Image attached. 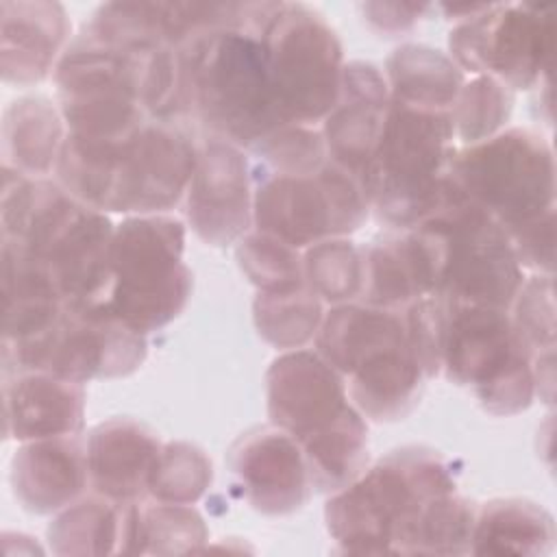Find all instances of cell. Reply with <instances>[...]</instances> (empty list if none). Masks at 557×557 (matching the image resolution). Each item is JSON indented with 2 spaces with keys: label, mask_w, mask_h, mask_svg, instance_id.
<instances>
[{
  "label": "cell",
  "mask_w": 557,
  "mask_h": 557,
  "mask_svg": "<svg viewBox=\"0 0 557 557\" xmlns=\"http://www.w3.org/2000/svg\"><path fill=\"white\" fill-rule=\"evenodd\" d=\"M0 231L7 300H104L115 224L57 178L2 168Z\"/></svg>",
  "instance_id": "obj_2"
},
{
  "label": "cell",
  "mask_w": 557,
  "mask_h": 557,
  "mask_svg": "<svg viewBox=\"0 0 557 557\" xmlns=\"http://www.w3.org/2000/svg\"><path fill=\"white\" fill-rule=\"evenodd\" d=\"M183 202L187 224L205 244H237L252 231V168L246 150L202 133Z\"/></svg>",
  "instance_id": "obj_16"
},
{
  "label": "cell",
  "mask_w": 557,
  "mask_h": 557,
  "mask_svg": "<svg viewBox=\"0 0 557 557\" xmlns=\"http://www.w3.org/2000/svg\"><path fill=\"white\" fill-rule=\"evenodd\" d=\"M516 94L490 76H472L459 89L450 109L455 139L472 146L507 128Z\"/></svg>",
  "instance_id": "obj_31"
},
{
  "label": "cell",
  "mask_w": 557,
  "mask_h": 557,
  "mask_svg": "<svg viewBox=\"0 0 557 557\" xmlns=\"http://www.w3.org/2000/svg\"><path fill=\"white\" fill-rule=\"evenodd\" d=\"M450 178L511 239L555 218V159L535 128L507 126L455 152Z\"/></svg>",
  "instance_id": "obj_9"
},
{
  "label": "cell",
  "mask_w": 557,
  "mask_h": 557,
  "mask_svg": "<svg viewBox=\"0 0 557 557\" xmlns=\"http://www.w3.org/2000/svg\"><path fill=\"white\" fill-rule=\"evenodd\" d=\"M213 481L211 459L196 444L176 440L161 444L148 479V498L194 505Z\"/></svg>",
  "instance_id": "obj_32"
},
{
  "label": "cell",
  "mask_w": 557,
  "mask_h": 557,
  "mask_svg": "<svg viewBox=\"0 0 557 557\" xmlns=\"http://www.w3.org/2000/svg\"><path fill=\"white\" fill-rule=\"evenodd\" d=\"M183 252L185 224L178 218H124L113 231L104 307L141 335L168 326L187 307L194 285Z\"/></svg>",
  "instance_id": "obj_8"
},
{
  "label": "cell",
  "mask_w": 557,
  "mask_h": 557,
  "mask_svg": "<svg viewBox=\"0 0 557 557\" xmlns=\"http://www.w3.org/2000/svg\"><path fill=\"white\" fill-rule=\"evenodd\" d=\"M137 503V500H135ZM135 503L89 492L57 511L48 524L54 555H133Z\"/></svg>",
  "instance_id": "obj_24"
},
{
  "label": "cell",
  "mask_w": 557,
  "mask_h": 557,
  "mask_svg": "<svg viewBox=\"0 0 557 557\" xmlns=\"http://www.w3.org/2000/svg\"><path fill=\"white\" fill-rule=\"evenodd\" d=\"M9 479L26 511L48 516L65 509L89 487L83 433L22 442L11 459Z\"/></svg>",
  "instance_id": "obj_19"
},
{
  "label": "cell",
  "mask_w": 557,
  "mask_h": 557,
  "mask_svg": "<svg viewBox=\"0 0 557 557\" xmlns=\"http://www.w3.org/2000/svg\"><path fill=\"white\" fill-rule=\"evenodd\" d=\"M146 352V335L117 320L104 302H67L39 333L2 344V372L39 370L85 385L133 374Z\"/></svg>",
  "instance_id": "obj_14"
},
{
  "label": "cell",
  "mask_w": 557,
  "mask_h": 557,
  "mask_svg": "<svg viewBox=\"0 0 557 557\" xmlns=\"http://www.w3.org/2000/svg\"><path fill=\"white\" fill-rule=\"evenodd\" d=\"M263 39L285 124L315 126L339 94L346 63L337 33L302 2H268Z\"/></svg>",
  "instance_id": "obj_15"
},
{
  "label": "cell",
  "mask_w": 557,
  "mask_h": 557,
  "mask_svg": "<svg viewBox=\"0 0 557 557\" xmlns=\"http://www.w3.org/2000/svg\"><path fill=\"white\" fill-rule=\"evenodd\" d=\"M387 107L389 89L383 72L370 61L346 63L337 100L322 120L320 133L329 159L357 176L363 187L383 133Z\"/></svg>",
  "instance_id": "obj_18"
},
{
  "label": "cell",
  "mask_w": 557,
  "mask_h": 557,
  "mask_svg": "<svg viewBox=\"0 0 557 557\" xmlns=\"http://www.w3.org/2000/svg\"><path fill=\"white\" fill-rule=\"evenodd\" d=\"M207 540V524L191 505L152 498L135 503L133 555L196 553Z\"/></svg>",
  "instance_id": "obj_29"
},
{
  "label": "cell",
  "mask_w": 557,
  "mask_h": 557,
  "mask_svg": "<svg viewBox=\"0 0 557 557\" xmlns=\"http://www.w3.org/2000/svg\"><path fill=\"white\" fill-rule=\"evenodd\" d=\"M226 463L239 496L263 516L296 513L313 492L300 446L274 424L242 433L228 448Z\"/></svg>",
  "instance_id": "obj_17"
},
{
  "label": "cell",
  "mask_w": 557,
  "mask_h": 557,
  "mask_svg": "<svg viewBox=\"0 0 557 557\" xmlns=\"http://www.w3.org/2000/svg\"><path fill=\"white\" fill-rule=\"evenodd\" d=\"M270 424L300 446L315 492L333 494L370 463L368 422L352 405L342 374L318 350H285L265 372Z\"/></svg>",
  "instance_id": "obj_5"
},
{
  "label": "cell",
  "mask_w": 557,
  "mask_h": 557,
  "mask_svg": "<svg viewBox=\"0 0 557 557\" xmlns=\"http://www.w3.org/2000/svg\"><path fill=\"white\" fill-rule=\"evenodd\" d=\"M383 76L392 100L433 111H450L466 83V74L446 52L422 44L394 48Z\"/></svg>",
  "instance_id": "obj_27"
},
{
  "label": "cell",
  "mask_w": 557,
  "mask_h": 557,
  "mask_svg": "<svg viewBox=\"0 0 557 557\" xmlns=\"http://www.w3.org/2000/svg\"><path fill=\"white\" fill-rule=\"evenodd\" d=\"M268 2H222L218 17L181 44L185 115L246 152L287 126L263 39Z\"/></svg>",
  "instance_id": "obj_3"
},
{
  "label": "cell",
  "mask_w": 557,
  "mask_h": 557,
  "mask_svg": "<svg viewBox=\"0 0 557 557\" xmlns=\"http://www.w3.org/2000/svg\"><path fill=\"white\" fill-rule=\"evenodd\" d=\"M198 139L191 122L157 117L117 139L67 137L54 178L74 198L107 215L170 213L185 198Z\"/></svg>",
  "instance_id": "obj_4"
},
{
  "label": "cell",
  "mask_w": 557,
  "mask_h": 557,
  "mask_svg": "<svg viewBox=\"0 0 557 557\" xmlns=\"http://www.w3.org/2000/svg\"><path fill=\"white\" fill-rule=\"evenodd\" d=\"M426 296H435V268L418 228L387 231L363 246L361 302L405 309Z\"/></svg>",
  "instance_id": "obj_23"
},
{
  "label": "cell",
  "mask_w": 557,
  "mask_h": 557,
  "mask_svg": "<svg viewBox=\"0 0 557 557\" xmlns=\"http://www.w3.org/2000/svg\"><path fill=\"white\" fill-rule=\"evenodd\" d=\"M444 11L455 17L448 57L463 74L490 76L513 94L548 81L555 50L553 7L494 2Z\"/></svg>",
  "instance_id": "obj_12"
},
{
  "label": "cell",
  "mask_w": 557,
  "mask_h": 557,
  "mask_svg": "<svg viewBox=\"0 0 557 557\" xmlns=\"http://www.w3.org/2000/svg\"><path fill=\"white\" fill-rule=\"evenodd\" d=\"M553 274L524 276L509 315L533 357L555 352V298Z\"/></svg>",
  "instance_id": "obj_34"
},
{
  "label": "cell",
  "mask_w": 557,
  "mask_h": 557,
  "mask_svg": "<svg viewBox=\"0 0 557 557\" xmlns=\"http://www.w3.org/2000/svg\"><path fill=\"white\" fill-rule=\"evenodd\" d=\"M442 368L450 383L474 394L492 416H516L535 394L533 355L516 331L509 309L446 302Z\"/></svg>",
  "instance_id": "obj_11"
},
{
  "label": "cell",
  "mask_w": 557,
  "mask_h": 557,
  "mask_svg": "<svg viewBox=\"0 0 557 557\" xmlns=\"http://www.w3.org/2000/svg\"><path fill=\"white\" fill-rule=\"evenodd\" d=\"M4 440L30 442L83 433L85 385L39 370L2 372Z\"/></svg>",
  "instance_id": "obj_20"
},
{
  "label": "cell",
  "mask_w": 557,
  "mask_h": 557,
  "mask_svg": "<svg viewBox=\"0 0 557 557\" xmlns=\"http://www.w3.org/2000/svg\"><path fill=\"white\" fill-rule=\"evenodd\" d=\"M65 139L67 128L57 102L46 96L17 98L2 115V168L28 178H50Z\"/></svg>",
  "instance_id": "obj_25"
},
{
  "label": "cell",
  "mask_w": 557,
  "mask_h": 557,
  "mask_svg": "<svg viewBox=\"0 0 557 557\" xmlns=\"http://www.w3.org/2000/svg\"><path fill=\"white\" fill-rule=\"evenodd\" d=\"M305 285L326 305L361 300L363 246L350 237H331L302 250Z\"/></svg>",
  "instance_id": "obj_30"
},
{
  "label": "cell",
  "mask_w": 557,
  "mask_h": 557,
  "mask_svg": "<svg viewBox=\"0 0 557 557\" xmlns=\"http://www.w3.org/2000/svg\"><path fill=\"white\" fill-rule=\"evenodd\" d=\"M313 344L342 374L363 418L396 422L418 407L429 376L409 342L403 309L361 300L329 307Z\"/></svg>",
  "instance_id": "obj_6"
},
{
  "label": "cell",
  "mask_w": 557,
  "mask_h": 557,
  "mask_svg": "<svg viewBox=\"0 0 557 557\" xmlns=\"http://www.w3.org/2000/svg\"><path fill=\"white\" fill-rule=\"evenodd\" d=\"M91 492L117 503L148 498V479L161 450L159 435L133 418H109L87 437Z\"/></svg>",
  "instance_id": "obj_22"
},
{
  "label": "cell",
  "mask_w": 557,
  "mask_h": 557,
  "mask_svg": "<svg viewBox=\"0 0 557 557\" xmlns=\"http://www.w3.org/2000/svg\"><path fill=\"white\" fill-rule=\"evenodd\" d=\"M368 215L363 183L331 159L294 172L252 168V228L298 250L331 237H350Z\"/></svg>",
  "instance_id": "obj_13"
},
{
  "label": "cell",
  "mask_w": 557,
  "mask_h": 557,
  "mask_svg": "<svg viewBox=\"0 0 557 557\" xmlns=\"http://www.w3.org/2000/svg\"><path fill=\"white\" fill-rule=\"evenodd\" d=\"M235 257L246 278L259 292H285L305 285L302 250L257 228L235 244Z\"/></svg>",
  "instance_id": "obj_33"
},
{
  "label": "cell",
  "mask_w": 557,
  "mask_h": 557,
  "mask_svg": "<svg viewBox=\"0 0 557 557\" xmlns=\"http://www.w3.org/2000/svg\"><path fill=\"white\" fill-rule=\"evenodd\" d=\"M413 228L431 250L437 298L509 309L524 268L505 231L481 207L453 185L446 205Z\"/></svg>",
  "instance_id": "obj_10"
},
{
  "label": "cell",
  "mask_w": 557,
  "mask_h": 557,
  "mask_svg": "<svg viewBox=\"0 0 557 557\" xmlns=\"http://www.w3.org/2000/svg\"><path fill=\"white\" fill-rule=\"evenodd\" d=\"M0 70L9 85H37L54 70L67 48L70 20L59 2H2L0 4Z\"/></svg>",
  "instance_id": "obj_21"
},
{
  "label": "cell",
  "mask_w": 557,
  "mask_h": 557,
  "mask_svg": "<svg viewBox=\"0 0 557 557\" xmlns=\"http://www.w3.org/2000/svg\"><path fill=\"white\" fill-rule=\"evenodd\" d=\"M455 141L450 111L409 107L389 98L366 178L370 211L379 222L389 231H409L446 205L453 194Z\"/></svg>",
  "instance_id": "obj_7"
},
{
  "label": "cell",
  "mask_w": 557,
  "mask_h": 557,
  "mask_svg": "<svg viewBox=\"0 0 557 557\" xmlns=\"http://www.w3.org/2000/svg\"><path fill=\"white\" fill-rule=\"evenodd\" d=\"M472 520L450 461L426 446L389 450L324 507L331 540L350 555H466Z\"/></svg>",
  "instance_id": "obj_1"
},
{
  "label": "cell",
  "mask_w": 557,
  "mask_h": 557,
  "mask_svg": "<svg viewBox=\"0 0 557 557\" xmlns=\"http://www.w3.org/2000/svg\"><path fill=\"white\" fill-rule=\"evenodd\" d=\"M555 546V520L529 498H492L474 507L472 555H548Z\"/></svg>",
  "instance_id": "obj_26"
},
{
  "label": "cell",
  "mask_w": 557,
  "mask_h": 557,
  "mask_svg": "<svg viewBox=\"0 0 557 557\" xmlns=\"http://www.w3.org/2000/svg\"><path fill=\"white\" fill-rule=\"evenodd\" d=\"M429 4H409V2H366L361 13L366 22L383 35H400L411 30L429 11Z\"/></svg>",
  "instance_id": "obj_35"
},
{
  "label": "cell",
  "mask_w": 557,
  "mask_h": 557,
  "mask_svg": "<svg viewBox=\"0 0 557 557\" xmlns=\"http://www.w3.org/2000/svg\"><path fill=\"white\" fill-rule=\"evenodd\" d=\"M326 305L307 287L259 292L252 302L257 333L278 350L307 348L324 320Z\"/></svg>",
  "instance_id": "obj_28"
}]
</instances>
